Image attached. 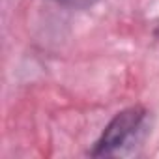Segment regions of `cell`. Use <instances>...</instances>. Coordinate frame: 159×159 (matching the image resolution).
<instances>
[{"label":"cell","instance_id":"obj_1","mask_svg":"<svg viewBox=\"0 0 159 159\" xmlns=\"http://www.w3.org/2000/svg\"><path fill=\"white\" fill-rule=\"evenodd\" d=\"M146 118H148V112L142 107L124 109L103 129V133H101L99 140L96 142L94 150L90 152V155L109 157V155L122 153L125 148H129L142 137Z\"/></svg>","mask_w":159,"mask_h":159},{"label":"cell","instance_id":"obj_2","mask_svg":"<svg viewBox=\"0 0 159 159\" xmlns=\"http://www.w3.org/2000/svg\"><path fill=\"white\" fill-rule=\"evenodd\" d=\"M54 2L67 6V8H75V10H84V8H92L99 0H54Z\"/></svg>","mask_w":159,"mask_h":159}]
</instances>
